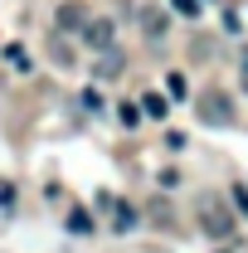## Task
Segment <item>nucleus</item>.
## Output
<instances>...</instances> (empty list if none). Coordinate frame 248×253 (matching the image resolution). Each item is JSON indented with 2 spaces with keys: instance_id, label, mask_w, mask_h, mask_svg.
Here are the masks:
<instances>
[{
  "instance_id": "9b49d317",
  "label": "nucleus",
  "mask_w": 248,
  "mask_h": 253,
  "mask_svg": "<svg viewBox=\"0 0 248 253\" xmlns=\"http://www.w3.org/2000/svg\"><path fill=\"white\" fill-rule=\"evenodd\" d=\"M68 229H73V234H88V229H93V219H88L83 210H73V214H68Z\"/></svg>"
},
{
  "instance_id": "1a4fd4ad",
  "label": "nucleus",
  "mask_w": 248,
  "mask_h": 253,
  "mask_svg": "<svg viewBox=\"0 0 248 253\" xmlns=\"http://www.w3.org/2000/svg\"><path fill=\"white\" fill-rule=\"evenodd\" d=\"M5 63H10V68H20V73H25V68H30V54H25V49H20V44H10V49H5Z\"/></svg>"
},
{
  "instance_id": "f03ea898",
  "label": "nucleus",
  "mask_w": 248,
  "mask_h": 253,
  "mask_svg": "<svg viewBox=\"0 0 248 253\" xmlns=\"http://www.w3.org/2000/svg\"><path fill=\"white\" fill-rule=\"evenodd\" d=\"M195 112H200V122H209V126H234L239 122L234 97H224V93H200L195 97Z\"/></svg>"
},
{
  "instance_id": "7ed1b4c3",
  "label": "nucleus",
  "mask_w": 248,
  "mask_h": 253,
  "mask_svg": "<svg viewBox=\"0 0 248 253\" xmlns=\"http://www.w3.org/2000/svg\"><path fill=\"white\" fill-rule=\"evenodd\" d=\"M59 30H88V10H83L78 0L59 5Z\"/></svg>"
},
{
  "instance_id": "39448f33",
  "label": "nucleus",
  "mask_w": 248,
  "mask_h": 253,
  "mask_svg": "<svg viewBox=\"0 0 248 253\" xmlns=\"http://www.w3.org/2000/svg\"><path fill=\"white\" fill-rule=\"evenodd\" d=\"M122 68H126L122 49H102V59H97V78H117Z\"/></svg>"
},
{
  "instance_id": "ddd939ff",
  "label": "nucleus",
  "mask_w": 248,
  "mask_h": 253,
  "mask_svg": "<svg viewBox=\"0 0 248 253\" xmlns=\"http://www.w3.org/2000/svg\"><path fill=\"white\" fill-rule=\"evenodd\" d=\"M0 210H15V185L10 180H0Z\"/></svg>"
},
{
  "instance_id": "20e7f679",
  "label": "nucleus",
  "mask_w": 248,
  "mask_h": 253,
  "mask_svg": "<svg viewBox=\"0 0 248 253\" xmlns=\"http://www.w3.org/2000/svg\"><path fill=\"white\" fill-rule=\"evenodd\" d=\"M83 34H88L93 49H112V34H117V30H112V20H88V30H83Z\"/></svg>"
},
{
  "instance_id": "9d476101",
  "label": "nucleus",
  "mask_w": 248,
  "mask_h": 253,
  "mask_svg": "<svg viewBox=\"0 0 248 253\" xmlns=\"http://www.w3.org/2000/svg\"><path fill=\"white\" fill-rule=\"evenodd\" d=\"M170 10L185 15V20H200V0H170Z\"/></svg>"
},
{
  "instance_id": "f8f14e48",
  "label": "nucleus",
  "mask_w": 248,
  "mask_h": 253,
  "mask_svg": "<svg viewBox=\"0 0 248 253\" xmlns=\"http://www.w3.org/2000/svg\"><path fill=\"white\" fill-rule=\"evenodd\" d=\"M229 200L239 205V214H248V185H234V190H229Z\"/></svg>"
},
{
  "instance_id": "f257e3e1",
  "label": "nucleus",
  "mask_w": 248,
  "mask_h": 253,
  "mask_svg": "<svg viewBox=\"0 0 248 253\" xmlns=\"http://www.w3.org/2000/svg\"><path fill=\"white\" fill-rule=\"evenodd\" d=\"M200 229L209 239H234V214H229V205L219 195H205L200 200Z\"/></svg>"
},
{
  "instance_id": "6e6552de",
  "label": "nucleus",
  "mask_w": 248,
  "mask_h": 253,
  "mask_svg": "<svg viewBox=\"0 0 248 253\" xmlns=\"http://www.w3.org/2000/svg\"><path fill=\"white\" fill-rule=\"evenodd\" d=\"M165 93L175 97V102H185V93H190V83H185V73H170V78H165Z\"/></svg>"
},
{
  "instance_id": "4468645a",
  "label": "nucleus",
  "mask_w": 248,
  "mask_h": 253,
  "mask_svg": "<svg viewBox=\"0 0 248 253\" xmlns=\"http://www.w3.org/2000/svg\"><path fill=\"white\" fill-rule=\"evenodd\" d=\"M122 122H126V126H136V122H141V107H131V102H122Z\"/></svg>"
},
{
  "instance_id": "423d86ee",
  "label": "nucleus",
  "mask_w": 248,
  "mask_h": 253,
  "mask_svg": "<svg viewBox=\"0 0 248 253\" xmlns=\"http://www.w3.org/2000/svg\"><path fill=\"white\" fill-rule=\"evenodd\" d=\"M141 112L161 122V117H165V97H161V93H146V97H141Z\"/></svg>"
},
{
  "instance_id": "0eeeda50",
  "label": "nucleus",
  "mask_w": 248,
  "mask_h": 253,
  "mask_svg": "<svg viewBox=\"0 0 248 253\" xmlns=\"http://www.w3.org/2000/svg\"><path fill=\"white\" fill-rule=\"evenodd\" d=\"M141 30L151 34V39H161V34H165V15H156V10H146V15H141Z\"/></svg>"
}]
</instances>
